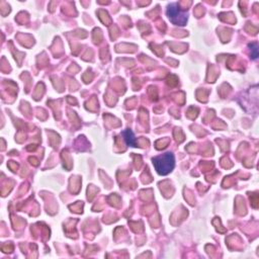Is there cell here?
<instances>
[{"label": "cell", "mask_w": 259, "mask_h": 259, "mask_svg": "<svg viewBox=\"0 0 259 259\" xmlns=\"http://www.w3.org/2000/svg\"><path fill=\"white\" fill-rule=\"evenodd\" d=\"M153 165L156 169V171L160 175H167L170 173L175 165V159L172 153H165L161 156L155 157L153 160Z\"/></svg>", "instance_id": "cell-1"}, {"label": "cell", "mask_w": 259, "mask_h": 259, "mask_svg": "<svg viewBox=\"0 0 259 259\" xmlns=\"http://www.w3.org/2000/svg\"><path fill=\"white\" fill-rule=\"evenodd\" d=\"M167 15L169 20L176 25H185L187 21V15L177 3H172L167 8Z\"/></svg>", "instance_id": "cell-2"}, {"label": "cell", "mask_w": 259, "mask_h": 259, "mask_svg": "<svg viewBox=\"0 0 259 259\" xmlns=\"http://www.w3.org/2000/svg\"><path fill=\"white\" fill-rule=\"evenodd\" d=\"M122 135H123L124 140H125V142H126V144H127L128 146L136 147V145H137V144H136V139H135L134 134H133L132 131L126 130V131H124V132L122 133Z\"/></svg>", "instance_id": "cell-3"}]
</instances>
